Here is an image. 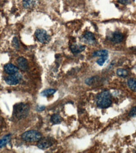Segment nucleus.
Masks as SVG:
<instances>
[{"label":"nucleus","instance_id":"8","mask_svg":"<svg viewBox=\"0 0 136 153\" xmlns=\"http://www.w3.org/2000/svg\"><path fill=\"white\" fill-rule=\"evenodd\" d=\"M124 39V36L119 31H115L113 32L110 37V40L113 43H120Z\"/></svg>","mask_w":136,"mask_h":153},{"label":"nucleus","instance_id":"15","mask_svg":"<svg viewBox=\"0 0 136 153\" xmlns=\"http://www.w3.org/2000/svg\"><path fill=\"white\" fill-rule=\"evenodd\" d=\"M108 52L107 50H100L93 52V56H99V57H104L108 56Z\"/></svg>","mask_w":136,"mask_h":153},{"label":"nucleus","instance_id":"5","mask_svg":"<svg viewBox=\"0 0 136 153\" xmlns=\"http://www.w3.org/2000/svg\"><path fill=\"white\" fill-rule=\"evenodd\" d=\"M22 79V75L21 74H18V72L15 74H12L7 77L5 78V82L7 84L10 85H15L19 84L20 82V80Z\"/></svg>","mask_w":136,"mask_h":153},{"label":"nucleus","instance_id":"10","mask_svg":"<svg viewBox=\"0 0 136 153\" xmlns=\"http://www.w3.org/2000/svg\"><path fill=\"white\" fill-rule=\"evenodd\" d=\"M17 63L19 68L21 69L22 71H27L28 68V62L27 59L23 57H19L17 59Z\"/></svg>","mask_w":136,"mask_h":153},{"label":"nucleus","instance_id":"7","mask_svg":"<svg viewBox=\"0 0 136 153\" xmlns=\"http://www.w3.org/2000/svg\"><path fill=\"white\" fill-rule=\"evenodd\" d=\"M83 40L84 42L89 45H93L96 42L94 35L92 32H89V31H87L83 35Z\"/></svg>","mask_w":136,"mask_h":153},{"label":"nucleus","instance_id":"4","mask_svg":"<svg viewBox=\"0 0 136 153\" xmlns=\"http://www.w3.org/2000/svg\"><path fill=\"white\" fill-rule=\"evenodd\" d=\"M35 36L37 40L42 43H47L50 40V38L46 32V31L43 29L37 30L35 31Z\"/></svg>","mask_w":136,"mask_h":153},{"label":"nucleus","instance_id":"18","mask_svg":"<svg viewBox=\"0 0 136 153\" xmlns=\"http://www.w3.org/2000/svg\"><path fill=\"white\" fill-rule=\"evenodd\" d=\"M56 91L55 89H53V88L46 89V90H45L41 92V95L44 97H48L51 95H53L54 93H56Z\"/></svg>","mask_w":136,"mask_h":153},{"label":"nucleus","instance_id":"14","mask_svg":"<svg viewBox=\"0 0 136 153\" xmlns=\"http://www.w3.org/2000/svg\"><path fill=\"white\" fill-rule=\"evenodd\" d=\"M127 85L131 91L136 92V79L131 78L127 81Z\"/></svg>","mask_w":136,"mask_h":153},{"label":"nucleus","instance_id":"22","mask_svg":"<svg viewBox=\"0 0 136 153\" xmlns=\"http://www.w3.org/2000/svg\"><path fill=\"white\" fill-rule=\"evenodd\" d=\"M117 1L120 3H121V4H128L129 3V1H130V0H117Z\"/></svg>","mask_w":136,"mask_h":153},{"label":"nucleus","instance_id":"13","mask_svg":"<svg viewBox=\"0 0 136 153\" xmlns=\"http://www.w3.org/2000/svg\"><path fill=\"white\" fill-rule=\"evenodd\" d=\"M37 0H23V5L25 8H30L36 4Z\"/></svg>","mask_w":136,"mask_h":153},{"label":"nucleus","instance_id":"2","mask_svg":"<svg viewBox=\"0 0 136 153\" xmlns=\"http://www.w3.org/2000/svg\"><path fill=\"white\" fill-rule=\"evenodd\" d=\"M29 106L24 103H18L14 107V115L18 119H22L27 117L29 114Z\"/></svg>","mask_w":136,"mask_h":153},{"label":"nucleus","instance_id":"19","mask_svg":"<svg viewBox=\"0 0 136 153\" xmlns=\"http://www.w3.org/2000/svg\"><path fill=\"white\" fill-rule=\"evenodd\" d=\"M108 59V56H104V57H100V59L98 60H96V63H98V64L100 66H102L103 65V64L105 63L106 60Z\"/></svg>","mask_w":136,"mask_h":153},{"label":"nucleus","instance_id":"6","mask_svg":"<svg viewBox=\"0 0 136 153\" xmlns=\"http://www.w3.org/2000/svg\"><path fill=\"white\" fill-rule=\"evenodd\" d=\"M53 144V141H52L50 138L47 137L44 138L42 139V138L38 141V143L37 144L38 148L41 149H47L51 147Z\"/></svg>","mask_w":136,"mask_h":153},{"label":"nucleus","instance_id":"16","mask_svg":"<svg viewBox=\"0 0 136 153\" xmlns=\"http://www.w3.org/2000/svg\"><path fill=\"white\" fill-rule=\"evenodd\" d=\"M116 74L120 77L125 78L128 76V71L124 68H119L116 70Z\"/></svg>","mask_w":136,"mask_h":153},{"label":"nucleus","instance_id":"21","mask_svg":"<svg viewBox=\"0 0 136 153\" xmlns=\"http://www.w3.org/2000/svg\"><path fill=\"white\" fill-rule=\"evenodd\" d=\"M13 43L14 45V47H16L17 48H18L19 47V43H18V41L17 40V38L16 37H15L14 38V40H13Z\"/></svg>","mask_w":136,"mask_h":153},{"label":"nucleus","instance_id":"20","mask_svg":"<svg viewBox=\"0 0 136 153\" xmlns=\"http://www.w3.org/2000/svg\"><path fill=\"white\" fill-rule=\"evenodd\" d=\"M128 116L130 117H136V106L132 107L128 113Z\"/></svg>","mask_w":136,"mask_h":153},{"label":"nucleus","instance_id":"1","mask_svg":"<svg viewBox=\"0 0 136 153\" xmlns=\"http://www.w3.org/2000/svg\"><path fill=\"white\" fill-rule=\"evenodd\" d=\"M111 95L108 91H103L97 95L96 105L100 109H107L112 105Z\"/></svg>","mask_w":136,"mask_h":153},{"label":"nucleus","instance_id":"11","mask_svg":"<svg viewBox=\"0 0 136 153\" xmlns=\"http://www.w3.org/2000/svg\"><path fill=\"white\" fill-rule=\"evenodd\" d=\"M86 47L85 45H81L73 44L70 47V49L73 53L77 54L82 52L83 50H85Z\"/></svg>","mask_w":136,"mask_h":153},{"label":"nucleus","instance_id":"24","mask_svg":"<svg viewBox=\"0 0 136 153\" xmlns=\"http://www.w3.org/2000/svg\"><path fill=\"white\" fill-rule=\"evenodd\" d=\"M135 71H136V67H135Z\"/></svg>","mask_w":136,"mask_h":153},{"label":"nucleus","instance_id":"9","mask_svg":"<svg viewBox=\"0 0 136 153\" xmlns=\"http://www.w3.org/2000/svg\"><path fill=\"white\" fill-rule=\"evenodd\" d=\"M4 71L6 74L12 75L17 73L18 71V68L14 65L11 64V63H8V64L5 65Z\"/></svg>","mask_w":136,"mask_h":153},{"label":"nucleus","instance_id":"12","mask_svg":"<svg viewBox=\"0 0 136 153\" xmlns=\"http://www.w3.org/2000/svg\"><path fill=\"white\" fill-rule=\"evenodd\" d=\"M51 122L53 124H59L62 121V118L59 114H54L50 117Z\"/></svg>","mask_w":136,"mask_h":153},{"label":"nucleus","instance_id":"3","mask_svg":"<svg viewBox=\"0 0 136 153\" xmlns=\"http://www.w3.org/2000/svg\"><path fill=\"white\" fill-rule=\"evenodd\" d=\"M41 138V133L34 130L26 131L22 135V139L27 142H37Z\"/></svg>","mask_w":136,"mask_h":153},{"label":"nucleus","instance_id":"23","mask_svg":"<svg viewBox=\"0 0 136 153\" xmlns=\"http://www.w3.org/2000/svg\"><path fill=\"white\" fill-rule=\"evenodd\" d=\"M45 109V107L42 105H38L37 107V110L38 111H42Z\"/></svg>","mask_w":136,"mask_h":153},{"label":"nucleus","instance_id":"17","mask_svg":"<svg viewBox=\"0 0 136 153\" xmlns=\"http://www.w3.org/2000/svg\"><path fill=\"white\" fill-rule=\"evenodd\" d=\"M10 135H6L2 139H0V148L4 147L5 145L7 144L10 142Z\"/></svg>","mask_w":136,"mask_h":153}]
</instances>
